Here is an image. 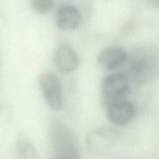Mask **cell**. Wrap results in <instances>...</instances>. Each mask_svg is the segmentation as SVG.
<instances>
[{
	"mask_svg": "<svg viewBox=\"0 0 159 159\" xmlns=\"http://www.w3.org/2000/svg\"><path fill=\"white\" fill-rule=\"evenodd\" d=\"M130 90V80L122 72H111L104 76L100 84L101 101L104 108L116 101L126 98Z\"/></svg>",
	"mask_w": 159,
	"mask_h": 159,
	"instance_id": "6da1fadb",
	"label": "cell"
},
{
	"mask_svg": "<svg viewBox=\"0 0 159 159\" xmlns=\"http://www.w3.org/2000/svg\"><path fill=\"white\" fill-rule=\"evenodd\" d=\"M119 137V131L109 126H99L91 129L86 137L88 150L95 156L107 154L115 145Z\"/></svg>",
	"mask_w": 159,
	"mask_h": 159,
	"instance_id": "3957f363",
	"label": "cell"
},
{
	"mask_svg": "<svg viewBox=\"0 0 159 159\" xmlns=\"http://www.w3.org/2000/svg\"><path fill=\"white\" fill-rule=\"evenodd\" d=\"M14 153L17 159H40L37 148L24 134H19L16 140Z\"/></svg>",
	"mask_w": 159,
	"mask_h": 159,
	"instance_id": "9c48e42d",
	"label": "cell"
},
{
	"mask_svg": "<svg viewBox=\"0 0 159 159\" xmlns=\"http://www.w3.org/2000/svg\"><path fill=\"white\" fill-rule=\"evenodd\" d=\"M50 159H81V154H76L62 157H51Z\"/></svg>",
	"mask_w": 159,
	"mask_h": 159,
	"instance_id": "7c38bea8",
	"label": "cell"
},
{
	"mask_svg": "<svg viewBox=\"0 0 159 159\" xmlns=\"http://www.w3.org/2000/svg\"><path fill=\"white\" fill-rule=\"evenodd\" d=\"M146 1H152V2H159V0H146Z\"/></svg>",
	"mask_w": 159,
	"mask_h": 159,
	"instance_id": "4fadbf2b",
	"label": "cell"
},
{
	"mask_svg": "<svg viewBox=\"0 0 159 159\" xmlns=\"http://www.w3.org/2000/svg\"><path fill=\"white\" fill-rule=\"evenodd\" d=\"M127 52L120 47H109L101 50L97 57V63L102 70L114 72L124 66L129 61Z\"/></svg>",
	"mask_w": 159,
	"mask_h": 159,
	"instance_id": "8992f818",
	"label": "cell"
},
{
	"mask_svg": "<svg viewBox=\"0 0 159 159\" xmlns=\"http://www.w3.org/2000/svg\"><path fill=\"white\" fill-rule=\"evenodd\" d=\"M81 21V14L80 10L73 5L62 4L56 12V25L62 30H75L80 27Z\"/></svg>",
	"mask_w": 159,
	"mask_h": 159,
	"instance_id": "ba28073f",
	"label": "cell"
},
{
	"mask_svg": "<svg viewBox=\"0 0 159 159\" xmlns=\"http://www.w3.org/2000/svg\"><path fill=\"white\" fill-rule=\"evenodd\" d=\"M29 4L34 11L44 14L48 13L53 9L55 0H29Z\"/></svg>",
	"mask_w": 159,
	"mask_h": 159,
	"instance_id": "30bf717a",
	"label": "cell"
},
{
	"mask_svg": "<svg viewBox=\"0 0 159 159\" xmlns=\"http://www.w3.org/2000/svg\"><path fill=\"white\" fill-rule=\"evenodd\" d=\"M108 120L116 126H124L132 121L135 114L134 104L127 98L120 99L104 107Z\"/></svg>",
	"mask_w": 159,
	"mask_h": 159,
	"instance_id": "5b68a950",
	"label": "cell"
},
{
	"mask_svg": "<svg viewBox=\"0 0 159 159\" xmlns=\"http://www.w3.org/2000/svg\"><path fill=\"white\" fill-rule=\"evenodd\" d=\"M53 61L57 69L63 73H70L75 71L80 64L78 53L68 45H61L55 50Z\"/></svg>",
	"mask_w": 159,
	"mask_h": 159,
	"instance_id": "52a82bcc",
	"label": "cell"
},
{
	"mask_svg": "<svg viewBox=\"0 0 159 159\" xmlns=\"http://www.w3.org/2000/svg\"><path fill=\"white\" fill-rule=\"evenodd\" d=\"M11 114V108L7 104L0 102V122L6 120Z\"/></svg>",
	"mask_w": 159,
	"mask_h": 159,
	"instance_id": "8fae6325",
	"label": "cell"
},
{
	"mask_svg": "<svg viewBox=\"0 0 159 159\" xmlns=\"http://www.w3.org/2000/svg\"><path fill=\"white\" fill-rule=\"evenodd\" d=\"M37 84L48 107L54 111H60L63 106V94L58 77L52 73H42L38 77Z\"/></svg>",
	"mask_w": 159,
	"mask_h": 159,
	"instance_id": "277c9868",
	"label": "cell"
},
{
	"mask_svg": "<svg viewBox=\"0 0 159 159\" xmlns=\"http://www.w3.org/2000/svg\"><path fill=\"white\" fill-rule=\"evenodd\" d=\"M126 75L137 85H142L152 81L159 75L158 57L144 54L133 58Z\"/></svg>",
	"mask_w": 159,
	"mask_h": 159,
	"instance_id": "7a4b0ae2",
	"label": "cell"
}]
</instances>
